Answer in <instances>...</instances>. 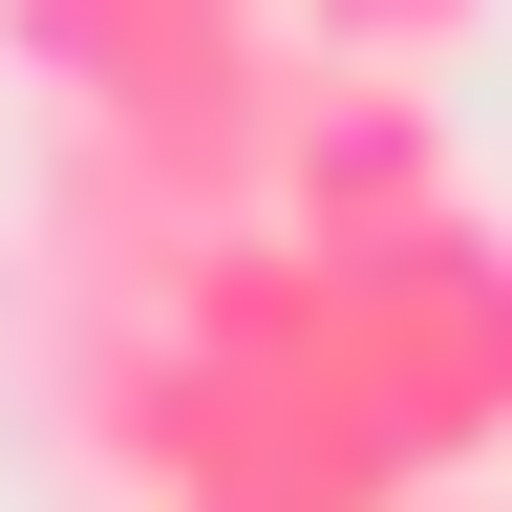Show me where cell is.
<instances>
[{
	"label": "cell",
	"instance_id": "6da1fadb",
	"mask_svg": "<svg viewBox=\"0 0 512 512\" xmlns=\"http://www.w3.org/2000/svg\"><path fill=\"white\" fill-rule=\"evenodd\" d=\"M470 43H491V0H299V64H363V86H427Z\"/></svg>",
	"mask_w": 512,
	"mask_h": 512
},
{
	"label": "cell",
	"instance_id": "7a4b0ae2",
	"mask_svg": "<svg viewBox=\"0 0 512 512\" xmlns=\"http://www.w3.org/2000/svg\"><path fill=\"white\" fill-rule=\"evenodd\" d=\"M406 512H512V470H470V491H406Z\"/></svg>",
	"mask_w": 512,
	"mask_h": 512
}]
</instances>
